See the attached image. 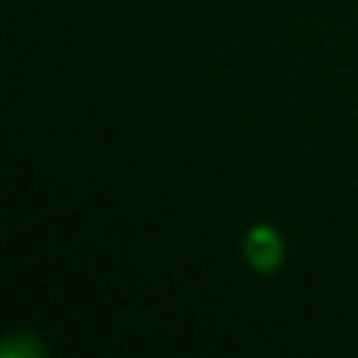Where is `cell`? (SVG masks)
Returning a JSON list of instances; mask_svg holds the SVG:
<instances>
[{
    "instance_id": "6da1fadb",
    "label": "cell",
    "mask_w": 358,
    "mask_h": 358,
    "mask_svg": "<svg viewBox=\"0 0 358 358\" xmlns=\"http://www.w3.org/2000/svg\"><path fill=\"white\" fill-rule=\"evenodd\" d=\"M245 255H248V264L252 267H258L261 273H271L273 267H280V258H283L280 236L267 227L252 229L245 239Z\"/></svg>"
}]
</instances>
